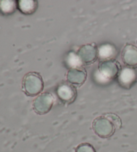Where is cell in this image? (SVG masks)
I'll list each match as a JSON object with an SVG mask.
<instances>
[{
    "instance_id": "12",
    "label": "cell",
    "mask_w": 137,
    "mask_h": 152,
    "mask_svg": "<svg viewBox=\"0 0 137 152\" xmlns=\"http://www.w3.org/2000/svg\"><path fill=\"white\" fill-rule=\"evenodd\" d=\"M0 3V9L5 14L13 12L16 7V4L14 1H3Z\"/></svg>"
},
{
    "instance_id": "7",
    "label": "cell",
    "mask_w": 137,
    "mask_h": 152,
    "mask_svg": "<svg viewBox=\"0 0 137 152\" xmlns=\"http://www.w3.org/2000/svg\"><path fill=\"white\" fill-rule=\"evenodd\" d=\"M56 94L63 103L70 104L75 101L77 96V91L75 86L69 83H62L58 86Z\"/></svg>"
},
{
    "instance_id": "5",
    "label": "cell",
    "mask_w": 137,
    "mask_h": 152,
    "mask_svg": "<svg viewBox=\"0 0 137 152\" xmlns=\"http://www.w3.org/2000/svg\"><path fill=\"white\" fill-rule=\"evenodd\" d=\"M81 65L93 64L98 58V48L93 44H85L76 53Z\"/></svg>"
},
{
    "instance_id": "10",
    "label": "cell",
    "mask_w": 137,
    "mask_h": 152,
    "mask_svg": "<svg viewBox=\"0 0 137 152\" xmlns=\"http://www.w3.org/2000/svg\"><path fill=\"white\" fill-rule=\"evenodd\" d=\"M117 54V50L110 44H102L98 48V58L101 60L114 59Z\"/></svg>"
},
{
    "instance_id": "9",
    "label": "cell",
    "mask_w": 137,
    "mask_h": 152,
    "mask_svg": "<svg viewBox=\"0 0 137 152\" xmlns=\"http://www.w3.org/2000/svg\"><path fill=\"white\" fill-rule=\"evenodd\" d=\"M121 56L126 66L137 68V47L133 44H126L122 50Z\"/></svg>"
},
{
    "instance_id": "11",
    "label": "cell",
    "mask_w": 137,
    "mask_h": 152,
    "mask_svg": "<svg viewBox=\"0 0 137 152\" xmlns=\"http://www.w3.org/2000/svg\"><path fill=\"white\" fill-rule=\"evenodd\" d=\"M17 7L23 14L31 15L37 10L38 1L34 0H21L17 1Z\"/></svg>"
},
{
    "instance_id": "4",
    "label": "cell",
    "mask_w": 137,
    "mask_h": 152,
    "mask_svg": "<svg viewBox=\"0 0 137 152\" xmlns=\"http://www.w3.org/2000/svg\"><path fill=\"white\" fill-rule=\"evenodd\" d=\"M121 65L115 59L101 60L98 64V72L105 80H112L118 77Z\"/></svg>"
},
{
    "instance_id": "13",
    "label": "cell",
    "mask_w": 137,
    "mask_h": 152,
    "mask_svg": "<svg viewBox=\"0 0 137 152\" xmlns=\"http://www.w3.org/2000/svg\"><path fill=\"white\" fill-rule=\"evenodd\" d=\"M75 152H96V150L92 144L89 143H82L79 144L76 147Z\"/></svg>"
},
{
    "instance_id": "6",
    "label": "cell",
    "mask_w": 137,
    "mask_h": 152,
    "mask_svg": "<svg viewBox=\"0 0 137 152\" xmlns=\"http://www.w3.org/2000/svg\"><path fill=\"white\" fill-rule=\"evenodd\" d=\"M118 84L125 89H130L137 81V71L136 69L125 66L121 69L117 77Z\"/></svg>"
},
{
    "instance_id": "3",
    "label": "cell",
    "mask_w": 137,
    "mask_h": 152,
    "mask_svg": "<svg viewBox=\"0 0 137 152\" xmlns=\"http://www.w3.org/2000/svg\"><path fill=\"white\" fill-rule=\"evenodd\" d=\"M54 97L50 93H43L34 99L32 108L36 114L44 115L51 111L54 105Z\"/></svg>"
},
{
    "instance_id": "2",
    "label": "cell",
    "mask_w": 137,
    "mask_h": 152,
    "mask_svg": "<svg viewBox=\"0 0 137 152\" xmlns=\"http://www.w3.org/2000/svg\"><path fill=\"white\" fill-rule=\"evenodd\" d=\"M22 89L28 96L39 95L44 89V81L40 74L36 72L26 74L23 78Z\"/></svg>"
},
{
    "instance_id": "1",
    "label": "cell",
    "mask_w": 137,
    "mask_h": 152,
    "mask_svg": "<svg viewBox=\"0 0 137 152\" xmlns=\"http://www.w3.org/2000/svg\"><path fill=\"white\" fill-rule=\"evenodd\" d=\"M122 120L114 113H106L94 119L92 128L94 133L99 137L107 139L114 134L117 130L121 129Z\"/></svg>"
},
{
    "instance_id": "8",
    "label": "cell",
    "mask_w": 137,
    "mask_h": 152,
    "mask_svg": "<svg viewBox=\"0 0 137 152\" xmlns=\"http://www.w3.org/2000/svg\"><path fill=\"white\" fill-rule=\"evenodd\" d=\"M68 83L73 86H80L85 83L87 78V72L81 66L70 68L66 75Z\"/></svg>"
}]
</instances>
